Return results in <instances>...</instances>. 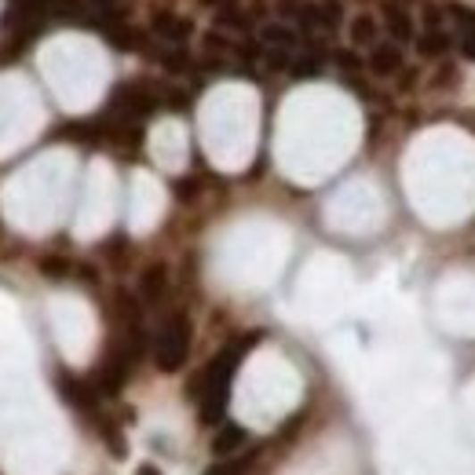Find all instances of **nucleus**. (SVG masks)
Listing matches in <instances>:
<instances>
[{
    "label": "nucleus",
    "mask_w": 475,
    "mask_h": 475,
    "mask_svg": "<svg viewBox=\"0 0 475 475\" xmlns=\"http://www.w3.org/2000/svg\"><path fill=\"white\" fill-rule=\"evenodd\" d=\"M136 475H162V468H157V464H139Z\"/></svg>",
    "instance_id": "19"
},
{
    "label": "nucleus",
    "mask_w": 475,
    "mask_h": 475,
    "mask_svg": "<svg viewBox=\"0 0 475 475\" xmlns=\"http://www.w3.org/2000/svg\"><path fill=\"white\" fill-rule=\"evenodd\" d=\"M446 48H450V41H446V33H439V29L424 33V37H421V45H417L421 55H443Z\"/></svg>",
    "instance_id": "11"
},
{
    "label": "nucleus",
    "mask_w": 475,
    "mask_h": 475,
    "mask_svg": "<svg viewBox=\"0 0 475 475\" xmlns=\"http://www.w3.org/2000/svg\"><path fill=\"white\" fill-rule=\"evenodd\" d=\"M41 271H48V274H70V263H62V260H41Z\"/></svg>",
    "instance_id": "16"
},
{
    "label": "nucleus",
    "mask_w": 475,
    "mask_h": 475,
    "mask_svg": "<svg viewBox=\"0 0 475 475\" xmlns=\"http://www.w3.org/2000/svg\"><path fill=\"white\" fill-rule=\"evenodd\" d=\"M246 439H249V431L242 424H220V431L212 435V454L230 457L238 446H246Z\"/></svg>",
    "instance_id": "6"
},
{
    "label": "nucleus",
    "mask_w": 475,
    "mask_h": 475,
    "mask_svg": "<svg viewBox=\"0 0 475 475\" xmlns=\"http://www.w3.org/2000/svg\"><path fill=\"white\" fill-rule=\"evenodd\" d=\"M446 12H450V19L461 26V37H464V33H475V8H468V4H450Z\"/></svg>",
    "instance_id": "15"
},
{
    "label": "nucleus",
    "mask_w": 475,
    "mask_h": 475,
    "mask_svg": "<svg viewBox=\"0 0 475 475\" xmlns=\"http://www.w3.org/2000/svg\"><path fill=\"white\" fill-rule=\"evenodd\" d=\"M461 52H464L468 59H475V33H464V37H461Z\"/></svg>",
    "instance_id": "18"
},
{
    "label": "nucleus",
    "mask_w": 475,
    "mask_h": 475,
    "mask_svg": "<svg viewBox=\"0 0 475 475\" xmlns=\"http://www.w3.org/2000/svg\"><path fill=\"white\" fill-rule=\"evenodd\" d=\"M388 29L399 37V41H410L413 37V26H410V15L403 12V8H395V4H388Z\"/></svg>",
    "instance_id": "10"
},
{
    "label": "nucleus",
    "mask_w": 475,
    "mask_h": 475,
    "mask_svg": "<svg viewBox=\"0 0 475 475\" xmlns=\"http://www.w3.org/2000/svg\"><path fill=\"white\" fill-rule=\"evenodd\" d=\"M117 113H129V117H143V113H150L154 106H157V96L150 92V88H143V85H132V88H121L117 92Z\"/></svg>",
    "instance_id": "4"
},
{
    "label": "nucleus",
    "mask_w": 475,
    "mask_h": 475,
    "mask_svg": "<svg viewBox=\"0 0 475 475\" xmlns=\"http://www.w3.org/2000/svg\"><path fill=\"white\" fill-rule=\"evenodd\" d=\"M187 351H190V322L187 314H172L154 337V362L162 373H176L187 362Z\"/></svg>",
    "instance_id": "2"
},
{
    "label": "nucleus",
    "mask_w": 475,
    "mask_h": 475,
    "mask_svg": "<svg viewBox=\"0 0 475 475\" xmlns=\"http://www.w3.org/2000/svg\"><path fill=\"white\" fill-rule=\"evenodd\" d=\"M165 289H169V271H165V263L146 267V271H143V279H139V293H143L146 300H157Z\"/></svg>",
    "instance_id": "8"
},
{
    "label": "nucleus",
    "mask_w": 475,
    "mask_h": 475,
    "mask_svg": "<svg viewBox=\"0 0 475 475\" xmlns=\"http://www.w3.org/2000/svg\"><path fill=\"white\" fill-rule=\"evenodd\" d=\"M263 41H267L271 48H282V52H289V48L296 45V37H293V29H282V26H271V29H263Z\"/></svg>",
    "instance_id": "13"
},
{
    "label": "nucleus",
    "mask_w": 475,
    "mask_h": 475,
    "mask_svg": "<svg viewBox=\"0 0 475 475\" xmlns=\"http://www.w3.org/2000/svg\"><path fill=\"white\" fill-rule=\"evenodd\" d=\"M129 370H132V354H129L125 347H113V351L106 354V359L99 362V373H96L99 391L117 395V391H121V384L129 380Z\"/></svg>",
    "instance_id": "3"
},
{
    "label": "nucleus",
    "mask_w": 475,
    "mask_h": 475,
    "mask_svg": "<svg viewBox=\"0 0 475 475\" xmlns=\"http://www.w3.org/2000/svg\"><path fill=\"white\" fill-rule=\"evenodd\" d=\"M157 33H165V41H187L190 37V22H183V19H176V15H157Z\"/></svg>",
    "instance_id": "9"
},
{
    "label": "nucleus",
    "mask_w": 475,
    "mask_h": 475,
    "mask_svg": "<svg viewBox=\"0 0 475 475\" xmlns=\"http://www.w3.org/2000/svg\"><path fill=\"white\" fill-rule=\"evenodd\" d=\"M205 475H242V464H212Z\"/></svg>",
    "instance_id": "17"
},
{
    "label": "nucleus",
    "mask_w": 475,
    "mask_h": 475,
    "mask_svg": "<svg viewBox=\"0 0 475 475\" xmlns=\"http://www.w3.org/2000/svg\"><path fill=\"white\" fill-rule=\"evenodd\" d=\"M59 391H62V399L73 410H92L96 406V388L85 384V380H77V377H70V373L59 377Z\"/></svg>",
    "instance_id": "5"
},
{
    "label": "nucleus",
    "mask_w": 475,
    "mask_h": 475,
    "mask_svg": "<svg viewBox=\"0 0 475 475\" xmlns=\"http://www.w3.org/2000/svg\"><path fill=\"white\" fill-rule=\"evenodd\" d=\"M373 37H377V26H373L370 15H359V19H354V26H351V41H354V45H370Z\"/></svg>",
    "instance_id": "14"
},
{
    "label": "nucleus",
    "mask_w": 475,
    "mask_h": 475,
    "mask_svg": "<svg viewBox=\"0 0 475 475\" xmlns=\"http://www.w3.org/2000/svg\"><path fill=\"white\" fill-rule=\"evenodd\" d=\"M99 431H103V439L110 443L113 457H125V454H129V446H125V439H121V431H117V424H113V421H99Z\"/></svg>",
    "instance_id": "12"
},
{
    "label": "nucleus",
    "mask_w": 475,
    "mask_h": 475,
    "mask_svg": "<svg viewBox=\"0 0 475 475\" xmlns=\"http://www.w3.org/2000/svg\"><path fill=\"white\" fill-rule=\"evenodd\" d=\"M370 70H373L377 77L399 73V70H403V52H399V45H377V48L370 52Z\"/></svg>",
    "instance_id": "7"
},
{
    "label": "nucleus",
    "mask_w": 475,
    "mask_h": 475,
    "mask_svg": "<svg viewBox=\"0 0 475 475\" xmlns=\"http://www.w3.org/2000/svg\"><path fill=\"white\" fill-rule=\"evenodd\" d=\"M260 333H246L238 337L234 344H227L216 359L202 370L197 377V403H202V424H220L223 413H227V403H230V384H234V373L242 366L246 351L256 347Z\"/></svg>",
    "instance_id": "1"
}]
</instances>
